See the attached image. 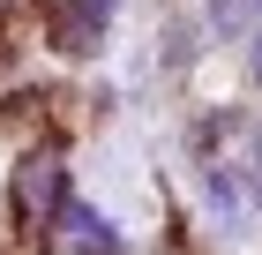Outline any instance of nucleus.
<instances>
[{"label": "nucleus", "mask_w": 262, "mask_h": 255, "mask_svg": "<svg viewBox=\"0 0 262 255\" xmlns=\"http://www.w3.org/2000/svg\"><path fill=\"white\" fill-rule=\"evenodd\" d=\"M210 30L217 38H255L262 30V0H210Z\"/></svg>", "instance_id": "nucleus-3"}, {"label": "nucleus", "mask_w": 262, "mask_h": 255, "mask_svg": "<svg viewBox=\"0 0 262 255\" xmlns=\"http://www.w3.org/2000/svg\"><path fill=\"white\" fill-rule=\"evenodd\" d=\"M210 203H217V218H225V225H240V218L262 203V180H240L232 165H210Z\"/></svg>", "instance_id": "nucleus-2"}, {"label": "nucleus", "mask_w": 262, "mask_h": 255, "mask_svg": "<svg viewBox=\"0 0 262 255\" xmlns=\"http://www.w3.org/2000/svg\"><path fill=\"white\" fill-rule=\"evenodd\" d=\"M247 75L262 83V30H255V38H247Z\"/></svg>", "instance_id": "nucleus-5"}, {"label": "nucleus", "mask_w": 262, "mask_h": 255, "mask_svg": "<svg viewBox=\"0 0 262 255\" xmlns=\"http://www.w3.org/2000/svg\"><path fill=\"white\" fill-rule=\"evenodd\" d=\"M53 218H60V240H68L75 255H120V233H113L90 203H68V195H60V210H53Z\"/></svg>", "instance_id": "nucleus-1"}, {"label": "nucleus", "mask_w": 262, "mask_h": 255, "mask_svg": "<svg viewBox=\"0 0 262 255\" xmlns=\"http://www.w3.org/2000/svg\"><path fill=\"white\" fill-rule=\"evenodd\" d=\"M53 180H60V158H30V165H23V203H30V210H60V203H53Z\"/></svg>", "instance_id": "nucleus-4"}, {"label": "nucleus", "mask_w": 262, "mask_h": 255, "mask_svg": "<svg viewBox=\"0 0 262 255\" xmlns=\"http://www.w3.org/2000/svg\"><path fill=\"white\" fill-rule=\"evenodd\" d=\"M247 158H255V180H262V128H255V150H247Z\"/></svg>", "instance_id": "nucleus-6"}]
</instances>
